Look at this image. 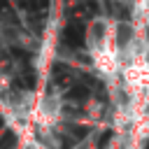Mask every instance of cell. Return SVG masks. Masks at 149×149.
Returning a JSON list of instances; mask_svg holds the SVG:
<instances>
[{
  "label": "cell",
  "mask_w": 149,
  "mask_h": 149,
  "mask_svg": "<svg viewBox=\"0 0 149 149\" xmlns=\"http://www.w3.org/2000/svg\"><path fill=\"white\" fill-rule=\"evenodd\" d=\"M86 47L93 68L102 77H114L121 72V47L116 40V28L105 19H93L86 30Z\"/></svg>",
  "instance_id": "1"
},
{
  "label": "cell",
  "mask_w": 149,
  "mask_h": 149,
  "mask_svg": "<svg viewBox=\"0 0 149 149\" xmlns=\"http://www.w3.org/2000/svg\"><path fill=\"white\" fill-rule=\"evenodd\" d=\"M121 79L130 98H135L142 107L149 105V61L140 54L123 61L121 65Z\"/></svg>",
  "instance_id": "2"
},
{
  "label": "cell",
  "mask_w": 149,
  "mask_h": 149,
  "mask_svg": "<svg viewBox=\"0 0 149 149\" xmlns=\"http://www.w3.org/2000/svg\"><path fill=\"white\" fill-rule=\"evenodd\" d=\"M144 126H147V130H149V112H147V121H144Z\"/></svg>",
  "instance_id": "3"
}]
</instances>
